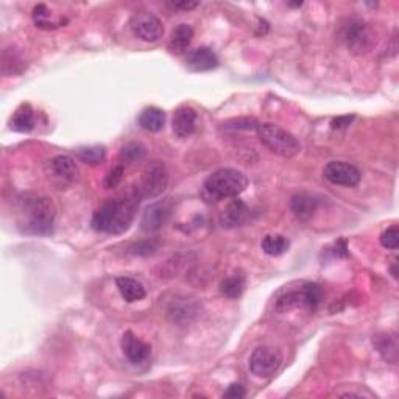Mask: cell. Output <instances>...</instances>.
Masks as SVG:
<instances>
[{"instance_id":"38","label":"cell","mask_w":399,"mask_h":399,"mask_svg":"<svg viewBox=\"0 0 399 399\" xmlns=\"http://www.w3.org/2000/svg\"><path fill=\"white\" fill-rule=\"evenodd\" d=\"M289 7H292V8H300L301 5H303V2H296V3H287Z\"/></svg>"},{"instance_id":"11","label":"cell","mask_w":399,"mask_h":399,"mask_svg":"<svg viewBox=\"0 0 399 399\" xmlns=\"http://www.w3.org/2000/svg\"><path fill=\"white\" fill-rule=\"evenodd\" d=\"M343 41L354 53H365L374 44L373 33L362 21H351L343 30Z\"/></svg>"},{"instance_id":"32","label":"cell","mask_w":399,"mask_h":399,"mask_svg":"<svg viewBox=\"0 0 399 399\" xmlns=\"http://www.w3.org/2000/svg\"><path fill=\"white\" fill-rule=\"evenodd\" d=\"M123 165L122 164H117L114 165V167L108 172V175L105 176L104 180V187L105 189H114V187H117L121 184L122 180H123Z\"/></svg>"},{"instance_id":"6","label":"cell","mask_w":399,"mask_h":399,"mask_svg":"<svg viewBox=\"0 0 399 399\" xmlns=\"http://www.w3.org/2000/svg\"><path fill=\"white\" fill-rule=\"evenodd\" d=\"M169 184V172L165 165L159 161L152 162L148 167L142 172L141 180L138 181V186L134 187L139 197L144 198H155L165 191Z\"/></svg>"},{"instance_id":"29","label":"cell","mask_w":399,"mask_h":399,"mask_svg":"<svg viewBox=\"0 0 399 399\" xmlns=\"http://www.w3.org/2000/svg\"><path fill=\"white\" fill-rule=\"evenodd\" d=\"M147 155V148L142 142H128L121 150V161L125 164H133L142 161Z\"/></svg>"},{"instance_id":"37","label":"cell","mask_w":399,"mask_h":399,"mask_svg":"<svg viewBox=\"0 0 399 399\" xmlns=\"http://www.w3.org/2000/svg\"><path fill=\"white\" fill-rule=\"evenodd\" d=\"M391 275L395 279H398V270H396V262H393V265H391Z\"/></svg>"},{"instance_id":"28","label":"cell","mask_w":399,"mask_h":399,"mask_svg":"<svg viewBox=\"0 0 399 399\" xmlns=\"http://www.w3.org/2000/svg\"><path fill=\"white\" fill-rule=\"evenodd\" d=\"M77 156L82 162L89 165H99L105 161L106 150L104 145H93V147H80L77 148Z\"/></svg>"},{"instance_id":"12","label":"cell","mask_w":399,"mask_h":399,"mask_svg":"<svg viewBox=\"0 0 399 399\" xmlns=\"http://www.w3.org/2000/svg\"><path fill=\"white\" fill-rule=\"evenodd\" d=\"M198 127V112L189 105L176 108L172 119V130L176 138L186 139L195 133Z\"/></svg>"},{"instance_id":"23","label":"cell","mask_w":399,"mask_h":399,"mask_svg":"<svg viewBox=\"0 0 399 399\" xmlns=\"http://www.w3.org/2000/svg\"><path fill=\"white\" fill-rule=\"evenodd\" d=\"M32 16H33V22H35V25L38 28H41V30H55V28L62 27L69 22L67 19L55 18V14L49 10L47 5H44V3L36 5V7L33 8Z\"/></svg>"},{"instance_id":"14","label":"cell","mask_w":399,"mask_h":399,"mask_svg":"<svg viewBox=\"0 0 399 399\" xmlns=\"http://www.w3.org/2000/svg\"><path fill=\"white\" fill-rule=\"evenodd\" d=\"M186 66L192 72H208L219 66V56L210 47H197L186 56Z\"/></svg>"},{"instance_id":"25","label":"cell","mask_w":399,"mask_h":399,"mask_svg":"<svg viewBox=\"0 0 399 399\" xmlns=\"http://www.w3.org/2000/svg\"><path fill=\"white\" fill-rule=\"evenodd\" d=\"M245 286H247V278L242 271H236L232 273V275L226 276L223 281L220 284V292L223 296L230 300H237L241 298Z\"/></svg>"},{"instance_id":"5","label":"cell","mask_w":399,"mask_h":399,"mask_svg":"<svg viewBox=\"0 0 399 399\" xmlns=\"http://www.w3.org/2000/svg\"><path fill=\"white\" fill-rule=\"evenodd\" d=\"M258 136L262 144L275 155L282 158H293L301 152V145L298 139L292 133L284 130L275 123H259Z\"/></svg>"},{"instance_id":"9","label":"cell","mask_w":399,"mask_h":399,"mask_svg":"<svg viewBox=\"0 0 399 399\" xmlns=\"http://www.w3.org/2000/svg\"><path fill=\"white\" fill-rule=\"evenodd\" d=\"M175 204L172 198L159 200L156 203H152L150 206H147L144 214L141 219V230L145 232H155L167 223L173 214Z\"/></svg>"},{"instance_id":"18","label":"cell","mask_w":399,"mask_h":399,"mask_svg":"<svg viewBox=\"0 0 399 399\" xmlns=\"http://www.w3.org/2000/svg\"><path fill=\"white\" fill-rule=\"evenodd\" d=\"M36 125V114L30 104H22L18 110L14 111L13 117L10 121L11 130L18 131V133H30Z\"/></svg>"},{"instance_id":"35","label":"cell","mask_w":399,"mask_h":399,"mask_svg":"<svg viewBox=\"0 0 399 399\" xmlns=\"http://www.w3.org/2000/svg\"><path fill=\"white\" fill-rule=\"evenodd\" d=\"M354 121V116H341L332 121V128L334 130H343L346 127H350L351 122Z\"/></svg>"},{"instance_id":"19","label":"cell","mask_w":399,"mask_h":399,"mask_svg":"<svg viewBox=\"0 0 399 399\" xmlns=\"http://www.w3.org/2000/svg\"><path fill=\"white\" fill-rule=\"evenodd\" d=\"M192 38H193V28L189 24H180L178 27H175L172 35H170L169 45H167L170 53H173V55L184 53L186 50L189 49Z\"/></svg>"},{"instance_id":"1","label":"cell","mask_w":399,"mask_h":399,"mask_svg":"<svg viewBox=\"0 0 399 399\" xmlns=\"http://www.w3.org/2000/svg\"><path fill=\"white\" fill-rule=\"evenodd\" d=\"M141 200L136 189H130L122 195L110 198L94 213L90 219V228L106 234H123L133 223Z\"/></svg>"},{"instance_id":"22","label":"cell","mask_w":399,"mask_h":399,"mask_svg":"<svg viewBox=\"0 0 399 399\" xmlns=\"http://www.w3.org/2000/svg\"><path fill=\"white\" fill-rule=\"evenodd\" d=\"M27 69V62L24 56L13 47L5 49L2 52V73L3 77L21 75Z\"/></svg>"},{"instance_id":"8","label":"cell","mask_w":399,"mask_h":399,"mask_svg":"<svg viewBox=\"0 0 399 399\" xmlns=\"http://www.w3.org/2000/svg\"><path fill=\"white\" fill-rule=\"evenodd\" d=\"M282 356L279 351L267 346H259L250 357V370L256 378H271L281 367Z\"/></svg>"},{"instance_id":"17","label":"cell","mask_w":399,"mask_h":399,"mask_svg":"<svg viewBox=\"0 0 399 399\" xmlns=\"http://www.w3.org/2000/svg\"><path fill=\"white\" fill-rule=\"evenodd\" d=\"M318 208V198L313 197L312 193L300 192L295 193L290 200V209L295 214L296 219L300 220H309Z\"/></svg>"},{"instance_id":"26","label":"cell","mask_w":399,"mask_h":399,"mask_svg":"<svg viewBox=\"0 0 399 399\" xmlns=\"http://www.w3.org/2000/svg\"><path fill=\"white\" fill-rule=\"evenodd\" d=\"M53 173L66 181H75L78 176V167L75 161L67 155H58L50 161Z\"/></svg>"},{"instance_id":"13","label":"cell","mask_w":399,"mask_h":399,"mask_svg":"<svg viewBox=\"0 0 399 399\" xmlns=\"http://www.w3.org/2000/svg\"><path fill=\"white\" fill-rule=\"evenodd\" d=\"M121 348H122L125 357L128 359V362L133 363V365L144 363L152 354V346L136 337V335L131 332V330H127V332L122 335Z\"/></svg>"},{"instance_id":"21","label":"cell","mask_w":399,"mask_h":399,"mask_svg":"<svg viewBox=\"0 0 399 399\" xmlns=\"http://www.w3.org/2000/svg\"><path fill=\"white\" fill-rule=\"evenodd\" d=\"M138 123L141 128L150 133H158L165 125V112L158 106H147L141 111L138 117Z\"/></svg>"},{"instance_id":"7","label":"cell","mask_w":399,"mask_h":399,"mask_svg":"<svg viewBox=\"0 0 399 399\" xmlns=\"http://www.w3.org/2000/svg\"><path fill=\"white\" fill-rule=\"evenodd\" d=\"M130 28L141 41L156 43L164 35V25L153 13L148 11H139L134 13L130 19Z\"/></svg>"},{"instance_id":"27","label":"cell","mask_w":399,"mask_h":399,"mask_svg":"<svg viewBox=\"0 0 399 399\" xmlns=\"http://www.w3.org/2000/svg\"><path fill=\"white\" fill-rule=\"evenodd\" d=\"M262 250H264L265 254L269 256H281L284 253L289 252L290 242L289 239H286L281 234H270L262 239L261 243Z\"/></svg>"},{"instance_id":"36","label":"cell","mask_w":399,"mask_h":399,"mask_svg":"<svg viewBox=\"0 0 399 399\" xmlns=\"http://www.w3.org/2000/svg\"><path fill=\"white\" fill-rule=\"evenodd\" d=\"M170 7H173L175 10H184V11H189V10H193V8H197L198 7V2H172V3H169Z\"/></svg>"},{"instance_id":"34","label":"cell","mask_w":399,"mask_h":399,"mask_svg":"<svg viewBox=\"0 0 399 399\" xmlns=\"http://www.w3.org/2000/svg\"><path fill=\"white\" fill-rule=\"evenodd\" d=\"M245 395H247V391H245V389L241 384H231L226 389V391L223 393V396L230 398V399H241Z\"/></svg>"},{"instance_id":"20","label":"cell","mask_w":399,"mask_h":399,"mask_svg":"<svg viewBox=\"0 0 399 399\" xmlns=\"http://www.w3.org/2000/svg\"><path fill=\"white\" fill-rule=\"evenodd\" d=\"M116 286L121 292L122 298L127 301V303H136V301H141L145 298V287L138 281V279L130 278V276H119L116 279Z\"/></svg>"},{"instance_id":"2","label":"cell","mask_w":399,"mask_h":399,"mask_svg":"<svg viewBox=\"0 0 399 399\" xmlns=\"http://www.w3.org/2000/svg\"><path fill=\"white\" fill-rule=\"evenodd\" d=\"M56 209L52 200L38 193H22L16 200V223L28 236H49L55 230Z\"/></svg>"},{"instance_id":"3","label":"cell","mask_w":399,"mask_h":399,"mask_svg":"<svg viewBox=\"0 0 399 399\" xmlns=\"http://www.w3.org/2000/svg\"><path fill=\"white\" fill-rule=\"evenodd\" d=\"M247 186L248 180L242 172L234 169H219L204 180L202 197L208 203H217L220 200L241 195Z\"/></svg>"},{"instance_id":"10","label":"cell","mask_w":399,"mask_h":399,"mask_svg":"<svg viewBox=\"0 0 399 399\" xmlns=\"http://www.w3.org/2000/svg\"><path fill=\"white\" fill-rule=\"evenodd\" d=\"M324 180H328L330 184L354 187L362 180V173L356 165L343 161H330L323 169Z\"/></svg>"},{"instance_id":"4","label":"cell","mask_w":399,"mask_h":399,"mask_svg":"<svg viewBox=\"0 0 399 399\" xmlns=\"http://www.w3.org/2000/svg\"><path fill=\"white\" fill-rule=\"evenodd\" d=\"M323 300V290L315 282H301L300 287L286 289L276 296V311L289 312L296 307L315 311Z\"/></svg>"},{"instance_id":"16","label":"cell","mask_w":399,"mask_h":399,"mask_svg":"<svg viewBox=\"0 0 399 399\" xmlns=\"http://www.w3.org/2000/svg\"><path fill=\"white\" fill-rule=\"evenodd\" d=\"M198 304L187 298H176L167 307V315L170 317V320L178 324L191 323L198 315Z\"/></svg>"},{"instance_id":"31","label":"cell","mask_w":399,"mask_h":399,"mask_svg":"<svg viewBox=\"0 0 399 399\" xmlns=\"http://www.w3.org/2000/svg\"><path fill=\"white\" fill-rule=\"evenodd\" d=\"M380 245L387 250H398L399 245V228L393 225L380 234Z\"/></svg>"},{"instance_id":"15","label":"cell","mask_w":399,"mask_h":399,"mask_svg":"<svg viewBox=\"0 0 399 399\" xmlns=\"http://www.w3.org/2000/svg\"><path fill=\"white\" fill-rule=\"evenodd\" d=\"M250 217V209L243 200H232L226 204L220 215V225L223 228H237L247 223Z\"/></svg>"},{"instance_id":"33","label":"cell","mask_w":399,"mask_h":399,"mask_svg":"<svg viewBox=\"0 0 399 399\" xmlns=\"http://www.w3.org/2000/svg\"><path fill=\"white\" fill-rule=\"evenodd\" d=\"M258 122L254 119H234V121H230L223 123L225 128H232V130H256L258 128Z\"/></svg>"},{"instance_id":"30","label":"cell","mask_w":399,"mask_h":399,"mask_svg":"<svg viewBox=\"0 0 399 399\" xmlns=\"http://www.w3.org/2000/svg\"><path fill=\"white\" fill-rule=\"evenodd\" d=\"M159 245L161 243H159L158 239H144V241H139L131 245L130 253H133L136 256H150L153 253H156Z\"/></svg>"},{"instance_id":"24","label":"cell","mask_w":399,"mask_h":399,"mask_svg":"<svg viewBox=\"0 0 399 399\" xmlns=\"http://www.w3.org/2000/svg\"><path fill=\"white\" fill-rule=\"evenodd\" d=\"M373 343L378 350L379 354L382 356L385 362L389 363H396L398 361V340L396 335L390 334H379L376 335Z\"/></svg>"}]
</instances>
